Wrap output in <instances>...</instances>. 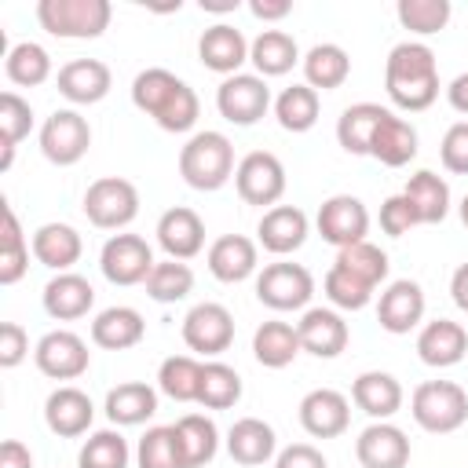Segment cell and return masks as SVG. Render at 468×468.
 <instances>
[{
	"mask_svg": "<svg viewBox=\"0 0 468 468\" xmlns=\"http://www.w3.org/2000/svg\"><path fill=\"white\" fill-rule=\"evenodd\" d=\"M384 88L399 110L420 113L439 99V62L435 51L420 40H402L388 51Z\"/></svg>",
	"mask_w": 468,
	"mask_h": 468,
	"instance_id": "6da1fadb",
	"label": "cell"
},
{
	"mask_svg": "<svg viewBox=\"0 0 468 468\" xmlns=\"http://www.w3.org/2000/svg\"><path fill=\"white\" fill-rule=\"evenodd\" d=\"M132 102L165 132H190L201 113L194 88L161 66H150L132 80Z\"/></svg>",
	"mask_w": 468,
	"mask_h": 468,
	"instance_id": "7a4b0ae2",
	"label": "cell"
},
{
	"mask_svg": "<svg viewBox=\"0 0 468 468\" xmlns=\"http://www.w3.org/2000/svg\"><path fill=\"white\" fill-rule=\"evenodd\" d=\"M234 168V146L223 132H194L179 150V176L194 190H219Z\"/></svg>",
	"mask_w": 468,
	"mask_h": 468,
	"instance_id": "3957f363",
	"label": "cell"
},
{
	"mask_svg": "<svg viewBox=\"0 0 468 468\" xmlns=\"http://www.w3.org/2000/svg\"><path fill=\"white\" fill-rule=\"evenodd\" d=\"M37 18L51 37L62 40H95L106 33L113 7L110 0H40Z\"/></svg>",
	"mask_w": 468,
	"mask_h": 468,
	"instance_id": "277c9868",
	"label": "cell"
},
{
	"mask_svg": "<svg viewBox=\"0 0 468 468\" xmlns=\"http://www.w3.org/2000/svg\"><path fill=\"white\" fill-rule=\"evenodd\" d=\"M413 420L431 435H450L468 420V395L453 380H424L410 399Z\"/></svg>",
	"mask_w": 468,
	"mask_h": 468,
	"instance_id": "5b68a950",
	"label": "cell"
},
{
	"mask_svg": "<svg viewBox=\"0 0 468 468\" xmlns=\"http://www.w3.org/2000/svg\"><path fill=\"white\" fill-rule=\"evenodd\" d=\"M84 216L99 230H121L139 216V190L121 176H102L84 190Z\"/></svg>",
	"mask_w": 468,
	"mask_h": 468,
	"instance_id": "8992f818",
	"label": "cell"
},
{
	"mask_svg": "<svg viewBox=\"0 0 468 468\" xmlns=\"http://www.w3.org/2000/svg\"><path fill=\"white\" fill-rule=\"evenodd\" d=\"M314 296V278L303 263H267L256 274V300L267 303L271 311H300L307 307V300Z\"/></svg>",
	"mask_w": 468,
	"mask_h": 468,
	"instance_id": "52a82bcc",
	"label": "cell"
},
{
	"mask_svg": "<svg viewBox=\"0 0 468 468\" xmlns=\"http://www.w3.org/2000/svg\"><path fill=\"white\" fill-rule=\"evenodd\" d=\"M234 186L245 205H278L285 194V165L271 150H252L234 168Z\"/></svg>",
	"mask_w": 468,
	"mask_h": 468,
	"instance_id": "ba28073f",
	"label": "cell"
},
{
	"mask_svg": "<svg viewBox=\"0 0 468 468\" xmlns=\"http://www.w3.org/2000/svg\"><path fill=\"white\" fill-rule=\"evenodd\" d=\"M88 146H91V124L77 110H55L40 124V154L58 168L77 165L88 154Z\"/></svg>",
	"mask_w": 468,
	"mask_h": 468,
	"instance_id": "9c48e42d",
	"label": "cell"
},
{
	"mask_svg": "<svg viewBox=\"0 0 468 468\" xmlns=\"http://www.w3.org/2000/svg\"><path fill=\"white\" fill-rule=\"evenodd\" d=\"M271 106V88L263 77L256 73H234V77H223V84L216 88V110L223 121L230 124H256Z\"/></svg>",
	"mask_w": 468,
	"mask_h": 468,
	"instance_id": "30bf717a",
	"label": "cell"
},
{
	"mask_svg": "<svg viewBox=\"0 0 468 468\" xmlns=\"http://www.w3.org/2000/svg\"><path fill=\"white\" fill-rule=\"evenodd\" d=\"M183 344L205 358L223 355L234 344V314L223 303H194L183 318Z\"/></svg>",
	"mask_w": 468,
	"mask_h": 468,
	"instance_id": "8fae6325",
	"label": "cell"
},
{
	"mask_svg": "<svg viewBox=\"0 0 468 468\" xmlns=\"http://www.w3.org/2000/svg\"><path fill=\"white\" fill-rule=\"evenodd\" d=\"M154 263H157L154 249L139 234H113L102 245V252H99L102 278L113 282V285H139V282H146Z\"/></svg>",
	"mask_w": 468,
	"mask_h": 468,
	"instance_id": "7c38bea8",
	"label": "cell"
},
{
	"mask_svg": "<svg viewBox=\"0 0 468 468\" xmlns=\"http://www.w3.org/2000/svg\"><path fill=\"white\" fill-rule=\"evenodd\" d=\"M33 362L51 380H77L80 373H88L91 351H88V344L73 329H51V333H44L37 340Z\"/></svg>",
	"mask_w": 468,
	"mask_h": 468,
	"instance_id": "4fadbf2b",
	"label": "cell"
},
{
	"mask_svg": "<svg viewBox=\"0 0 468 468\" xmlns=\"http://www.w3.org/2000/svg\"><path fill=\"white\" fill-rule=\"evenodd\" d=\"M318 234L322 241L336 245V249H347V245H358L366 241V230H369V212L358 197L351 194H333L322 201L318 208Z\"/></svg>",
	"mask_w": 468,
	"mask_h": 468,
	"instance_id": "5bb4252c",
	"label": "cell"
},
{
	"mask_svg": "<svg viewBox=\"0 0 468 468\" xmlns=\"http://www.w3.org/2000/svg\"><path fill=\"white\" fill-rule=\"evenodd\" d=\"M300 424L311 439H336L351 424V402L336 388H314L300 399Z\"/></svg>",
	"mask_w": 468,
	"mask_h": 468,
	"instance_id": "9a60e30c",
	"label": "cell"
},
{
	"mask_svg": "<svg viewBox=\"0 0 468 468\" xmlns=\"http://www.w3.org/2000/svg\"><path fill=\"white\" fill-rule=\"evenodd\" d=\"M355 457L362 468H406L410 464V439L391 420H373L355 439Z\"/></svg>",
	"mask_w": 468,
	"mask_h": 468,
	"instance_id": "2e32d148",
	"label": "cell"
},
{
	"mask_svg": "<svg viewBox=\"0 0 468 468\" xmlns=\"http://www.w3.org/2000/svg\"><path fill=\"white\" fill-rule=\"evenodd\" d=\"M55 84H58V95L69 99L73 106H91V102H102L110 95L113 73L102 58H73L58 69Z\"/></svg>",
	"mask_w": 468,
	"mask_h": 468,
	"instance_id": "e0dca14e",
	"label": "cell"
},
{
	"mask_svg": "<svg viewBox=\"0 0 468 468\" xmlns=\"http://www.w3.org/2000/svg\"><path fill=\"white\" fill-rule=\"evenodd\" d=\"M420 318H424V289L417 282L399 278V282H391L380 292V300H377V322H380V329L402 336V333L417 329Z\"/></svg>",
	"mask_w": 468,
	"mask_h": 468,
	"instance_id": "ac0fdd59",
	"label": "cell"
},
{
	"mask_svg": "<svg viewBox=\"0 0 468 468\" xmlns=\"http://www.w3.org/2000/svg\"><path fill=\"white\" fill-rule=\"evenodd\" d=\"M157 245L168 260H194L205 249V223L194 208L176 205L157 219Z\"/></svg>",
	"mask_w": 468,
	"mask_h": 468,
	"instance_id": "d6986e66",
	"label": "cell"
},
{
	"mask_svg": "<svg viewBox=\"0 0 468 468\" xmlns=\"http://www.w3.org/2000/svg\"><path fill=\"white\" fill-rule=\"evenodd\" d=\"M300 347L314 358H336L347 347V322L333 307H307L296 322Z\"/></svg>",
	"mask_w": 468,
	"mask_h": 468,
	"instance_id": "ffe728a7",
	"label": "cell"
},
{
	"mask_svg": "<svg viewBox=\"0 0 468 468\" xmlns=\"http://www.w3.org/2000/svg\"><path fill=\"white\" fill-rule=\"evenodd\" d=\"M417 355L431 369L457 366L468 355V333H464V325L461 322H450V318L424 322L420 333H417Z\"/></svg>",
	"mask_w": 468,
	"mask_h": 468,
	"instance_id": "44dd1931",
	"label": "cell"
},
{
	"mask_svg": "<svg viewBox=\"0 0 468 468\" xmlns=\"http://www.w3.org/2000/svg\"><path fill=\"white\" fill-rule=\"evenodd\" d=\"M307 230H311L307 212L296 208V205H274V208H267V212L260 216V227H256L260 245H263L267 252H274V256L296 252V249L307 241Z\"/></svg>",
	"mask_w": 468,
	"mask_h": 468,
	"instance_id": "7402d4cb",
	"label": "cell"
},
{
	"mask_svg": "<svg viewBox=\"0 0 468 468\" xmlns=\"http://www.w3.org/2000/svg\"><path fill=\"white\" fill-rule=\"evenodd\" d=\"M197 55L205 62V69L212 73H223V77H234L245 62H249V40L241 37V29L227 26V22H216L201 33L197 40Z\"/></svg>",
	"mask_w": 468,
	"mask_h": 468,
	"instance_id": "603a6c76",
	"label": "cell"
},
{
	"mask_svg": "<svg viewBox=\"0 0 468 468\" xmlns=\"http://www.w3.org/2000/svg\"><path fill=\"white\" fill-rule=\"evenodd\" d=\"M91 417H95L91 399H88L80 388H73V384L55 388V391L48 395V402H44V420H48V428H51L55 435H62V439L84 435V431L91 428Z\"/></svg>",
	"mask_w": 468,
	"mask_h": 468,
	"instance_id": "cb8c5ba5",
	"label": "cell"
},
{
	"mask_svg": "<svg viewBox=\"0 0 468 468\" xmlns=\"http://www.w3.org/2000/svg\"><path fill=\"white\" fill-rule=\"evenodd\" d=\"M208 271L212 278L234 285V282H245L249 274H256L260 267V252H256V241L245 238V234H223L208 245Z\"/></svg>",
	"mask_w": 468,
	"mask_h": 468,
	"instance_id": "d4e9b609",
	"label": "cell"
},
{
	"mask_svg": "<svg viewBox=\"0 0 468 468\" xmlns=\"http://www.w3.org/2000/svg\"><path fill=\"white\" fill-rule=\"evenodd\" d=\"M351 402L373 420H391L402 410V384L384 369H366L351 384Z\"/></svg>",
	"mask_w": 468,
	"mask_h": 468,
	"instance_id": "484cf974",
	"label": "cell"
},
{
	"mask_svg": "<svg viewBox=\"0 0 468 468\" xmlns=\"http://www.w3.org/2000/svg\"><path fill=\"white\" fill-rule=\"evenodd\" d=\"M91 303H95V289L84 274L62 271L44 285V311L55 322H77L91 311Z\"/></svg>",
	"mask_w": 468,
	"mask_h": 468,
	"instance_id": "4316f807",
	"label": "cell"
},
{
	"mask_svg": "<svg viewBox=\"0 0 468 468\" xmlns=\"http://www.w3.org/2000/svg\"><path fill=\"white\" fill-rule=\"evenodd\" d=\"M274 450H278V435H274V428H271L267 420H260V417H241V420H234L230 431H227V453H230L238 464H245V468L267 464V461L274 457Z\"/></svg>",
	"mask_w": 468,
	"mask_h": 468,
	"instance_id": "83f0119b",
	"label": "cell"
},
{
	"mask_svg": "<svg viewBox=\"0 0 468 468\" xmlns=\"http://www.w3.org/2000/svg\"><path fill=\"white\" fill-rule=\"evenodd\" d=\"M146 336V322L135 307H106L91 322V340L106 351H128Z\"/></svg>",
	"mask_w": 468,
	"mask_h": 468,
	"instance_id": "f1b7e54d",
	"label": "cell"
},
{
	"mask_svg": "<svg viewBox=\"0 0 468 468\" xmlns=\"http://www.w3.org/2000/svg\"><path fill=\"white\" fill-rule=\"evenodd\" d=\"M369 157H377L380 165L388 168H402L417 157V128L406 121V117H395L388 113L380 121V128L373 132V143H369Z\"/></svg>",
	"mask_w": 468,
	"mask_h": 468,
	"instance_id": "f546056e",
	"label": "cell"
},
{
	"mask_svg": "<svg viewBox=\"0 0 468 468\" xmlns=\"http://www.w3.org/2000/svg\"><path fill=\"white\" fill-rule=\"evenodd\" d=\"M80 252H84V241H80V234L69 223H44L33 234V256H37V263H44V267H51L58 274L69 271L80 260Z\"/></svg>",
	"mask_w": 468,
	"mask_h": 468,
	"instance_id": "4dcf8cb0",
	"label": "cell"
},
{
	"mask_svg": "<svg viewBox=\"0 0 468 468\" xmlns=\"http://www.w3.org/2000/svg\"><path fill=\"white\" fill-rule=\"evenodd\" d=\"M106 417L121 428H132V424H143L157 413V391L143 380H124L117 388L106 391Z\"/></svg>",
	"mask_w": 468,
	"mask_h": 468,
	"instance_id": "1f68e13d",
	"label": "cell"
},
{
	"mask_svg": "<svg viewBox=\"0 0 468 468\" xmlns=\"http://www.w3.org/2000/svg\"><path fill=\"white\" fill-rule=\"evenodd\" d=\"M249 62L256 66V77H282L300 62V48L292 40V33L285 29H263L252 44H249Z\"/></svg>",
	"mask_w": 468,
	"mask_h": 468,
	"instance_id": "d6a6232c",
	"label": "cell"
},
{
	"mask_svg": "<svg viewBox=\"0 0 468 468\" xmlns=\"http://www.w3.org/2000/svg\"><path fill=\"white\" fill-rule=\"evenodd\" d=\"M388 113H391V110H384V106H377V102H355V106H347V110L340 113V121H336V143H340L347 154L366 157V154H369V143H373V132L380 128V121H384Z\"/></svg>",
	"mask_w": 468,
	"mask_h": 468,
	"instance_id": "836d02e7",
	"label": "cell"
},
{
	"mask_svg": "<svg viewBox=\"0 0 468 468\" xmlns=\"http://www.w3.org/2000/svg\"><path fill=\"white\" fill-rule=\"evenodd\" d=\"M300 351H303V347H300V333H296V325H289V322L271 318V322H263V325L252 333V355H256V362L267 366V369H285Z\"/></svg>",
	"mask_w": 468,
	"mask_h": 468,
	"instance_id": "e575fe53",
	"label": "cell"
},
{
	"mask_svg": "<svg viewBox=\"0 0 468 468\" xmlns=\"http://www.w3.org/2000/svg\"><path fill=\"white\" fill-rule=\"evenodd\" d=\"M351 77V58L340 44H314L303 55V84L314 91H333Z\"/></svg>",
	"mask_w": 468,
	"mask_h": 468,
	"instance_id": "d590c367",
	"label": "cell"
},
{
	"mask_svg": "<svg viewBox=\"0 0 468 468\" xmlns=\"http://www.w3.org/2000/svg\"><path fill=\"white\" fill-rule=\"evenodd\" d=\"M402 194H406L410 205L417 208L420 223H442L446 212H450V186H446L442 176H435V172H428V168L413 172V176L406 179Z\"/></svg>",
	"mask_w": 468,
	"mask_h": 468,
	"instance_id": "8d00e7d4",
	"label": "cell"
},
{
	"mask_svg": "<svg viewBox=\"0 0 468 468\" xmlns=\"http://www.w3.org/2000/svg\"><path fill=\"white\" fill-rule=\"evenodd\" d=\"M176 435L183 442V453H186V464L190 468H205L216 450H219V428L212 424V417L205 413H183L176 424Z\"/></svg>",
	"mask_w": 468,
	"mask_h": 468,
	"instance_id": "74e56055",
	"label": "cell"
},
{
	"mask_svg": "<svg viewBox=\"0 0 468 468\" xmlns=\"http://www.w3.org/2000/svg\"><path fill=\"white\" fill-rule=\"evenodd\" d=\"M318 110H322V99H318V91L311 84H289L274 99V117H278V124L285 132H307V128H314Z\"/></svg>",
	"mask_w": 468,
	"mask_h": 468,
	"instance_id": "f35d334b",
	"label": "cell"
},
{
	"mask_svg": "<svg viewBox=\"0 0 468 468\" xmlns=\"http://www.w3.org/2000/svg\"><path fill=\"white\" fill-rule=\"evenodd\" d=\"M201 369H205V362H197L194 355H172V358H165L161 369H157V388H161L172 402H197Z\"/></svg>",
	"mask_w": 468,
	"mask_h": 468,
	"instance_id": "ab89813d",
	"label": "cell"
},
{
	"mask_svg": "<svg viewBox=\"0 0 468 468\" xmlns=\"http://www.w3.org/2000/svg\"><path fill=\"white\" fill-rule=\"evenodd\" d=\"M135 464L139 468H190L186 464V453H183V442L176 435L172 424H161V428H150L139 446H135Z\"/></svg>",
	"mask_w": 468,
	"mask_h": 468,
	"instance_id": "60d3db41",
	"label": "cell"
},
{
	"mask_svg": "<svg viewBox=\"0 0 468 468\" xmlns=\"http://www.w3.org/2000/svg\"><path fill=\"white\" fill-rule=\"evenodd\" d=\"M4 73H7V80L18 84V88H40V84L51 77V55H48L40 44L22 40V44H15V48L7 51Z\"/></svg>",
	"mask_w": 468,
	"mask_h": 468,
	"instance_id": "b9f144b4",
	"label": "cell"
},
{
	"mask_svg": "<svg viewBox=\"0 0 468 468\" xmlns=\"http://www.w3.org/2000/svg\"><path fill=\"white\" fill-rule=\"evenodd\" d=\"M29 128H33V110H29V102H26L18 91H4V95H0V143H4L0 168H4V172L11 168L15 146L29 135Z\"/></svg>",
	"mask_w": 468,
	"mask_h": 468,
	"instance_id": "7bdbcfd3",
	"label": "cell"
},
{
	"mask_svg": "<svg viewBox=\"0 0 468 468\" xmlns=\"http://www.w3.org/2000/svg\"><path fill=\"white\" fill-rule=\"evenodd\" d=\"M238 399H241V377H238V369L227 366V362H205L197 402L205 410H230Z\"/></svg>",
	"mask_w": 468,
	"mask_h": 468,
	"instance_id": "ee69618b",
	"label": "cell"
},
{
	"mask_svg": "<svg viewBox=\"0 0 468 468\" xmlns=\"http://www.w3.org/2000/svg\"><path fill=\"white\" fill-rule=\"evenodd\" d=\"M146 285V296L157 300V303H176V300H186L190 289H194V271L183 263V260H161L154 263L150 278L143 282Z\"/></svg>",
	"mask_w": 468,
	"mask_h": 468,
	"instance_id": "f6af8a7d",
	"label": "cell"
},
{
	"mask_svg": "<svg viewBox=\"0 0 468 468\" xmlns=\"http://www.w3.org/2000/svg\"><path fill=\"white\" fill-rule=\"evenodd\" d=\"M128 442L121 431L113 428H102V431H91L77 453V468H128Z\"/></svg>",
	"mask_w": 468,
	"mask_h": 468,
	"instance_id": "bcb514c9",
	"label": "cell"
},
{
	"mask_svg": "<svg viewBox=\"0 0 468 468\" xmlns=\"http://www.w3.org/2000/svg\"><path fill=\"white\" fill-rule=\"evenodd\" d=\"M29 267V245L18 216L4 205V238H0V285H15Z\"/></svg>",
	"mask_w": 468,
	"mask_h": 468,
	"instance_id": "7dc6e473",
	"label": "cell"
},
{
	"mask_svg": "<svg viewBox=\"0 0 468 468\" xmlns=\"http://www.w3.org/2000/svg\"><path fill=\"white\" fill-rule=\"evenodd\" d=\"M402 29L417 33V37H431L439 29H446L450 22V0H399L395 7Z\"/></svg>",
	"mask_w": 468,
	"mask_h": 468,
	"instance_id": "c3c4849f",
	"label": "cell"
},
{
	"mask_svg": "<svg viewBox=\"0 0 468 468\" xmlns=\"http://www.w3.org/2000/svg\"><path fill=\"white\" fill-rule=\"evenodd\" d=\"M336 267L358 274L362 282H369L373 289L388 278V252L377 249L373 241H358V245H347V249H336Z\"/></svg>",
	"mask_w": 468,
	"mask_h": 468,
	"instance_id": "681fc988",
	"label": "cell"
},
{
	"mask_svg": "<svg viewBox=\"0 0 468 468\" xmlns=\"http://www.w3.org/2000/svg\"><path fill=\"white\" fill-rule=\"evenodd\" d=\"M322 289H325L329 303H333V307H340V311H362V307L373 300V285H369V282H362L358 274H351V271L336 267V263L329 267V274H325Z\"/></svg>",
	"mask_w": 468,
	"mask_h": 468,
	"instance_id": "f907efd6",
	"label": "cell"
},
{
	"mask_svg": "<svg viewBox=\"0 0 468 468\" xmlns=\"http://www.w3.org/2000/svg\"><path fill=\"white\" fill-rule=\"evenodd\" d=\"M413 227H420L417 208L410 205L406 194H391V197L380 205V230L391 234V238H402V234H410Z\"/></svg>",
	"mask_w": 468,
	"mask_h": 468,
	"instance_id": "816d5d0a",
	"label": "cell"
},
{
	"mask_svg": "<svg viewBox=\"0 0 468 468\" xmlns=\"http://www.w3.org/2000/svg\"><path fill=\"white\" fill-rule=\"evenodd\" d=\"M439 157H442L446 172L468 176V121H457L446 128V135L439 143Z\"/></svg>",
	"mask_w": 468,
	"mask_h": 468,
	"instance_id": "f5cc1de1",
	"label": "cell"
},
{
	"mask_svg": "<svg viewBox=\"0 0 468 468\" xmlns=\"http://www.w3.org/2000/svg\"><path fill=\"white\" fill-rule=\"evenodd\" d=\"M29 355V336L18 322H0V366L15 369Z\"/></svg>",
	"mask_w": 468,
	"mask_h": 468,
	"instance_id": "db71d44e",
	"label": "cell"
},
{
	"mask_svg": "<svg viewBox=\"0 0 468 468\" xmlns=\"http://www.w3.org/2000/svg\"><path fill=\"white\" fill-rule=\"evenodd\" d=\"M274 468H329V464H325V457H322L318 446H311V442H292V446L278 450Z\"/></svg>",
	"mask_w": 468,
	"mask_h": 468,
	"instance_id": "11a10c76",
	"label": "cell"
},
{
	"mask_svg": "<svg viewBox=\"0 0 468 468\" xmlns=\"http://www.w3.org/2000/svg\"><path fill=\"white\" fill-rule=\"evenodd\" d=\"M0 468H33V453L18 439H4L0 446Z\"/></svg>",
	"mask_w": 468,
	"mask_h": 468,
	"instance_id": "9f6ffc18",
	"label": "cell"
},
{
	"mask_svg": "<svg viewBox=\"0 0 468 468\" xmlns=\"http://www.w3.org/2000/svg\"><path fill=\"white\" fill-rule=\"evenodd\" d=\"M249 11H252L260 22H282V18L292 11V4H289V0H249Z\"/></svg>",
	"mask_w": 468,
	"mask_h": 468,
	"instance_id": "6f0895ef",
	"label": "cell"
},
{
	"mask_svg": "<svg viewBox=\"0 0 468 468\" xmlns=\"http://www.w3.org/2000/svg\"><path fill=\"white\" fill-rule=\"evenodd\" d=\"M446 99H450V106H453L457 113H468V73H457V77L450 80Z\"/></svg>",
	"mask_w": 468,
	"mask_h": 468,
	"instance_id": "680465c9",
	"label": "cell"
},
{
	"mask_svg": "<svg viewBox=\"0 0 468 468\" xmlns=\"http://www.w3.org/2000/svg\"><path fill=\"white\" fill-rule=\"evenodd\" d=\"M450 296H453V303L468 314V263H461V267L453 271V278H450Z\"/></svg>",
	"mask_w": 468,
	"mask_h": 468,
	"instance_id": "91938a15",
	"label": "cell"
},
{
	"mask_svg": "<svg viewBox=\"0 0 468 468\" xmlns=\"http://www.w3.org/2000/svg\"><path fill=\"white\" fill-rule=\"evenodd\" d=\"M238 7V0H201V11H234Z\"/></svg>",
	"mask_w": 468,
	"mask_h": 468,
	"instance_id": "94428289",
	"label": "cell"
},
{
	"mask_svg": "<svg viewBox=\"0 0 468 468\" xmlns=\"http://www.w3.org/2000/svg\"><path fill=\"white\" fill-rule=\"evenodd\" d=\"M461 223L468 227V194H464V201H461Z\"/></svg>",
	"mask_w": 468,
	"mask_h": 468,
	"instance_id": "6125c7cd",
	"label": "cell"
}]
</instances>
